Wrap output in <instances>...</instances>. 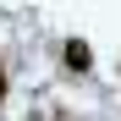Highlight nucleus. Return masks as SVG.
Segmentation results:
<instances>
[{"label": "nucleus", "mask_w": 121, "mask_h": 121, "mask_svg": "<svg viewBox=\"0 0 121 121\" xmlns=\"http://www.w3.org/2000/svg\"><path fill=\"white\" fill-rule=\"evenodd\" d=\"M60 55H66L72 72H88V66H94V50L83 44V39H66V50H60Z\"/></svg>", "instance_id": "1"}, {"label": "nucleus", "mask_w": 121, "mask_h": 121, "mask_svg": "<svg viewBox=\"0 0 121 121\" xmlns=\"http://www.w3.org/2000/svg\"><path fill=\"white\" fill-rule=\"evenodd\" d=\"M0 99H6V66H0Z\"/></svg>", "instance_id": "2"}]
</instances>
